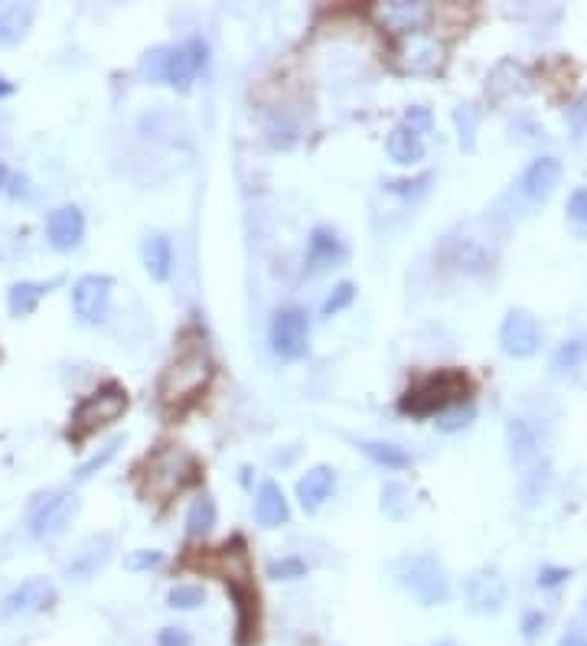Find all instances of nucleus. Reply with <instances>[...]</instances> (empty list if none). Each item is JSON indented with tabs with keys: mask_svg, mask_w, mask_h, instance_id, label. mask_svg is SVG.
<instances>
[{
	"mask_svg": "<svg viewBox=\"0 0 587 646\" xmlns=\"http://www.w3.org/2000/svg\"><path fill=\"white\" fill-rule=\"evenodd\" d=\"M353 301H356V284H353V281H340V284L333 288V294L327 297V301H323L320 314L330 320V317H336V314H343V310H346L349 304H353Z\"/></svg>",
	"mask_w": 587,
	"mask_h": 646,
	"instance_id": "obj_36",
	"label": "nucleus"
},
{
	"mask_svg": "<svg viewBox=\"0 0 587 646\" xmlns=\"http://www.w3.org/2000/svg\"><path fill=\"white\" fill-rule=\"evenodd\" d=\"M79 496L76 493H49L46 500L33 509V516H30V536L36 542H46V539H56L62 536L69 526H72V519L79 516Z\"/></svg>",
	"mask_w": 587,
	"mask_h": 646,
	"instance_id": "obj_9",
	"label": "nucleus"
},
{
	"mask_svg": "<svg viewBox=\"0 0 587 646\" xmlns=\"http://www.w3.org/2000/svg\"><path fill=\"white\" fill-rule=\"evenodd\" d=\"M568 219L578 222V226H587V186H578L568 196Z\"/></svg>",
	"mask_w": 587,
	"mask_h": 646,
	"instance_id": "obj_40",
	"label": "nucleus"
},
{
	"mask_svg": "<svg viewBox=\"0 0 587 646\" xmlns=\"http://www.w3.org/2000/svg\"><path fill=\"white\" fill-rule=\"evenodd\" d=\"M398 585L411 591L421 607H437L451 601V578L444 562L434 552H421L398 562Z\"/></svg>",
	"mask_w": 587,
	"mask_h": 646,
	"instance_id": "obj_5",
	"label": "nucleus"
},
{
	"mask_svg": "<svg viewBox=\"0 0 587 646\" xmlns=\"http://www.w3.org/2000/svg\"><path fill=\"white\" fill-rule=\"evenodd\" d=\"M157 646H193V637L183 627H164L157 633Z\"/></svg>",
	"mask_w": 587,
	"mask_h": 646,
	"instance_id": "obj_44",
	"label": "nucleus"
},
{
	"mask_svg": "<svg viewBox=\"0 0 587 646\" xmlns=\"http://www.w3.org/2000/svg\"><path fill=\"white\" fill-rule=\"evenodd\" d=\"M333 487H336V470L327 467V464H317V467H310L301 480H297V500H301V506L307 509V513H314V509H320L323 503L330 500Z\"/></svg>",
	"mask_w": 587,
	"mask_h": 646,
	"instance_id": "obj_22",
	"label": "nucleus"
},
{
	"mask_svg": "<svg viewBox=\"0 0 587 646\" xmlns=\"http://www.w3.org/2000/svg\"><path fill=\"white\" fill-rule=\"evenodd\" d=\"M124 412H128V392H124V385L105 382L102 389L85 395V399L76 405V412H72V425H69V438L85 441L89 434L108 428L111 421H118Z\"/></svg>",
	"mask_w": 587,
	"mask_h": 646,
	"instance_id": "obj_6",
	"label": "nucleus"
},
{
	"mask_svg": "<svg viewBox=\"0 0 587 646\" xmlns=\"http://www.w3.org/2000/svg\"><path fill=\"white\" fill-rule=\"evenodd\" d=\"M346 258V248L340 242V235L327 226H317L310 232V242H307V275H320L333 265H340Z\"/></svg>",
	"mask_w": 587,
	"mask_h": 646,
	"instance_id": "obj_20",
	"label": "nucleus"
},
{
	"mask_svg": "<svg viewBox=\"0 0 587 646\" xmlns=\"http://www.w3.org/2000/svg\"><path fill=\"white\" fill-rule=\"evenodd\" d=\"M506 447H509V461L522 474L539 467V454H542V444H539V434L529 425L526 418H509L506 421Z\"/></svg>",
	"mask_w": 587,
	"mask_h": 646,
	"instance_id": "obj_17",
	"label": "nucleus"
},
{
	"mask_svg": "<svg viewBox=\"0 0 587 646\" xmlns=\"http://www.w3.org/2000/svg\"><path fill=\"white\" fill-rule=\"evenodd\" d=\"M382 20L389 23V27L402 30V33H421V23L428 20V7L398 0V4H385L382 7Z\"/></svg>",
	"mask_w": 587,
	"mask_h": 646,
	"instance_id": "obj_29",
	"label": "nucleus"
},
{
	"mask_svg": "<svg viewBox=\"0 0 587 646\" xmlns=\"http://www.w3.org/2000/svg\"><path fill=\"white\" fill-rule=\"evenodd\" d=\"M255 519L265 529H278L284 526L287 519H291V506H287V496L284 490L278 487L274 480H265L258 487V496H255Z\"/></svg>",
	"mask_w": 587,
	"mask_h": 646,
	"instance_id": "obj_23",
	"label": "nucleus"
},
{
	"mask_svg": "<svg viewBox=\"0 0 587 646\" xmlns=\"http://www.w3.org/2000/svg\"><path fill=\"white\" fill-rule=\"evenodd\" d=\"M121 444H124V434H118V438H111V441H108V444L102 447V451H98V454H92L89 461H85V464H82V467L76 470V480H79V483H85V480H92V477L98 474V470H105V467H108V464H111V461H115V457H118Z\"/></svg>",
	"mask_w": 587,
	"mask_h": 646,
	"instance_id": "obj_32",
	"label": "nucleus"
},
{
	"mask_svg": "<svg viewBox=\"0 0 587 646\" xmlns=\"http://www.w3.org/2000/svg\"><path fill=\"white\" fill-rule=\"evenodd\" d=\"M480 222H467L464 229H457L454 235H447L444 242V258L454 268L467 271V275H480L493 265L496 258V242L490 235H477Z\"/></svg>",
	"mask_w": 587,
	"mask_h": 646,
	"instance_id": "obj_7",
	"label": "nucleus"
},
{
	"mask_svg": "<svg viewBox=\"0 0 587 646\" xmlns=\"http://www.w3.org/2000/svg\"><path fill=\"white\" fill-rule=\"evenodd\" d=\"M552 369H555V376H565V379L578 376L581 369H587V337L584 333L558 346L555 356H552Z\"/></svg>",
	"mask_w": 587,
	"mask_h": 646,
	"instance_id": "obj_28",
	"label": "nucleus"
},
{
	"mask_svg": "<svg viewBox=\"0 0 587 646\" xmlns=\"http://www.w3.org/2000/svg\"><path fill=\"white\" fill-rule=\"evenodd\" d=\"M470 395V379L460 369H441L415 382L411 389L398 399V412L411 418H437L441 412L454 405H464Z\"/></svg>",
	"mask_w": 587,
	"mask_h": 646,
	"instance_id": "obj_3",
	"label": "nucleus"
},
{
	"mask_svg": "<svg viewBox=\"0 0 587 646\" xmlns=\"http://www.w3.org/2000/svg\"><path fill=\"white\" fill-rule=\"evenodd\" d=\"M245 578L248 575L222 578L235 604V646H252L258 640V591Z\"/></svg>",
	"mask_w": 587,
	"mask_h": 646,
	"instance_id": "obj_12",
	"label": "nucleus"
},
{
	"mask_svg": "<svg viewBox=\"0 0 587 646\" xmlns=\"http://www.w3.org/2000/svg\"><path fill=\"white\" fill-rule=\"evenodd\" d=\"M434 646H460V643H454V640H441V643H434Z\"/></svg>",
	"mask_w": 587,
	"mask_h": 646,
	"instance_id": "obj_47",
	"label": "nucleus"
},
{
	"mask_svg": "<svg viewBox=\"0 0 587 646\" xmlns=\"http://www.w3.org/2000/svg\"><path fill=\"white\" fill-rule=\"evenodd\" d=\"M199 474H203V470H199V461L193 454H186L177 444H164L160 451L147 457L144 496H154L157 503H167L190 487V483H196Z\"/></svg>",
	"mask_w": 587,
	"mask_h": 646,
	"instance_id": "obj_4",
	"label": "nucleus"
},
{
	"mask_svg": "<svg viewBox=\"0 0 587 646\" xmlns=\"http://www.w3.org/2000/svg\"><path fill=\"white\" fill-rule=\"evenodd\" d=\"M271 350L281 359H304L310 350V320L301 307H284L271 320Z\"/></svg>",
	"mask_w": 587,
	"mask_h": 646,
	"instance_id": "obj_8",
	"label": "nucleus"
},
{
	"mask_svg": "<svg viewBox=\"0 0 587 646\" xmlns=\"http://www.w3.org/2000/svg\"><path fill=\"white\" fill-rule=\"evenodd\" d=\"M33 27L30 4H4L0 7V46H17Z\"/></svg>",
	"mask_w": 587,
	"mask_h": 646,
	"instance_id": "obj_26",
	"label": "nucleus"
},
{
	"mask_svg": "<svg viewBox=\"0 0 587 646\" xmlns=\"http://www.w3.org/2000/svg\"><path fill=\"white\" fill-rule=\"evenodd\" d=\"M558 646H587V633L574 627V630H568L565 637L558 640Z\"/></svg>",
	"mask_w": 587,
	"mask_h": 646,
	"instance_id": "obj_45",
	"label": "nucleus"
},
{
	"mask_svg": "<svg viewBox=\"0 0 587 646\" xmlns=\"http://www.w3.org/2000/svg\"><path fill=\"white\" fill-rule=\"evenodd\" d=\"M268 578L274 581H297V578H307V562L297 555H287V558H278V562L268 565Z\"/></svg>",
	"mask_w": 587,
	"mask_h": 646,
	"instance_id": "obj_38",
	"label": "nucleus"
},
{
	"mask_svg": "<svg viewBox=\"0 0 587 646\" xmlns=\"http://www.w3.org/2000/svg\"><path fill=\"white\" fill-rule=\"evenodd\" d=\"M571 578V568H558V565H545L539 571V578H535V585L539 588H558L561 581H568Z\"/></svg>",
	"mask_w": 587,
	"mask_h": 646,
	"instance_id": "obj_43",
	"label": "nucleus"
},
{
	"mask_svg": "<svg viewBox=\"0 0 587 646\" xmlns=\"http://www.w3.org/2000/svg\"><path fill=\"white\" fill-rule=\"evenodd\" d=\"M561 180V160L552 157V154H542V157H535L529 160V167L522 170V177H519V196L522 200H529L532 206H539L545 203L548 196L555 193V186Z\"/></svg>",
	"mask_w": 587,
	"mask_h": 646,
	"instance_id": "obj_14",
	"label": "nucleus"
},
{
	"mask_svg": "<svg viewBox=\"0 0 587 646\" xmlns=\"http://www.w3.org/2000/svg\"><path fill=\"white\" fill-rule=\"evenodd\" d=\"M545 624H548V617L542 611H526V617H522V637L539 640L545 633Z\"/></svg>",
	"mask_w": 587,
	"mask_h": 646,
	"instance_id": "obj_42",
	"label": "nucleus"
},
{
	"mask_svg": "<svg viewBox=\"0 0 587 646\" xmlns=\"http://www.w3.org/2000/svg\"><path fill=\"white\" fill-rule=\"evenodd\" d=\"M203 601H206V591L199 585H177L167 591V604L173 611H196Z\"/></svg>",
	"mask_w": 587,
	"mask_h": 646,
	"instance_id": "obj_35",
	"label": "nucleus"
},
{
	"mask_svg": "<svg viewBox=\"0 0 587 646\" xmlns=\"http://www.w3.org/2000/svg\"><path fill=\"white\" fill-rule=\"evenodd\" d=\"M141 262L154 281H167L173 275V245L164 232L147 235L144 245H141Z\"/></svg>",
	"mask_w": 587,
	"mask_h": 646,
	"instance_id": "obj_25",
	"label": "nucleus"
},
{
	"mask_svg": "<svg viewBox=\"0 0 587 646\" xmlns=\"http://www.w3.org/2000/svg\"><path fill=\"white\" fill-rule=\"evenodd\" d=\"M0 193H4V170H0Z\"/></svg>",
	"mask_w": 587,
	"mask_h": 646,
	"instance_id": "obj_48",
	"label": "nucleus"
},
{
	"mask_svg": "<svg viewBox=\"0 0 587 646\" xmlns=\"http://www.w3.org/2000/svg\"><path fill=\"white\" fill-rule=\"evenodd\" d=\"M111 552H115V539L102 532V536H92L79 545V552L66 562V578L69 581H89L98 571L108 565Z\"/></svg>",
	"mask_w": 587,
	"mask_h": 646,
	"instance_id": "obj_16",
	"label": "nucleus"
},
{
	"mask_svg": "<svg viewBox=\"0 0 587 646\" xmlns=\"http://www.w3.org/2000/svg\"><path fill=\"white\" fill-rule=\"evenodd\" d=\"M539 343H542L539 317L522 307H512L503 317V327H499V346H503V353L512 359H529L539 353Z\"/></svg>",
	"mask_w": 587,
	"mask_h": 646,
	"instance_id": "obj_10",
	"label": "nucleus"
},
{
	"mask_svg": "<svg viewBox=\"0 0 587 646\" xmlns=\"http://www.w3.org/2000/svg\"><path fill=\"white\" fill-rule=\"evenodd\" d=\"M216 519H219V509H216V500H212L209 493L196 496L186 509V536L190 539H203L209 536L212 529H216Z\"/></svg>",
	"mask_w": 587,
	"mask_h": 646,
	"instance_id": "obj_27",
	"label": "nucleus"
},
{
	"mask_svg": "<svg viewBox=\"0 0 587 646\" xmlns=\"http://www.w3.org/2000/svg\"><path fill=\"white\" fill-rule=\"evenodd\" d=\"M568 121H571V131H574V138H584L587 134V92L574 102V108H568Z\"/></svg>",
	"mask_w": 587,
	"mask_h": 646,
	"instance_id": "obj_41",
	"label": "nucleus"
},
{
	"mask_svg": "<svg viewBox=\"0 0 587 646\" xmlns=\"http://www.w3.org/2000/svg\"><path fill=\"white\" fill-rule=\"evenodd\" d=\"M115 278L111 275H82L72 284V310L82 323H102L111 307Z\"/></svg>",
	"mask_w": 587,
	"mask_h": 646,
	"instance_id": "obj_11",
	"label": "nucleus"
},
{
	"mask_svg": "<svg viewBox=\"0 0 587 646\" xmlns=\"http://www.w3.org/2000/svg\"><path fill=\"white\" fill-rule=\"evenodd\" d=\"M56 284H59V278H53V281H17V284H10V291H7L10 314H14L17 320L30 317L33 310L40 307L43 297L56 288Z\"/></svg>",
	"mask_w": 587,
	"mask_h": 646,
	"instance_id": "obj_24",
	"label": "nucleus"
},
{
	"mask_svg": "<svg viewBox=\"0 0 587 646\" xmlns=\"http://www.w3.org/2000/svg\"><path fill=\"white\" fill-rule=\"evenodd\" d=\"M382 513L389 519H405L411 513V490L405 483H385L382 487Z\"/></svg>",
	"mask_w": 587,
	"mask_h": 646,
	"instance_id": "obj_31",
	"label": "nucleus"
},
{
	"mask_svg": "<svg viewBox=\"0 0 587 646\" xmlns=\"http://www.w3.org/2000/svg\"><path fill=\"white\" fill-rule=\"evenodd\" d=\"M356 447L369 457L372 464H379L385 470H405V467H411V454L405 451V447L392 444V441H359Z\"/></svg>",
	"mask_w": 587,
	"mask_h": 646,
	"instance_id": "obj_30",
	"label": "nucleus"
},
{
	"mask_svg": "<svg viewBox=\"0 0 587 646\" xmlns=\"http://www.w3.org/2000/svg\"><path fill=\"white\" fill-rule=\"evenodd\" d=\"M10 92H14V89H10V85H7L4 79H0V98H4V95H10Z\"/></svg>",
	"mask_w": 587,
	"mask_h": 646,
	"instance_id": "obj_46",
	"label": "nucleus"
},
{
	"mask_svg": "<svg viewBox=\"0 0 587 646\" xmlns=\"http://www.w3.org/2000/svg\"><path fill=\"white\" fill-rule=\"evenodd\" d=\"M444 62V46L428 33H408L398 49V66L405 72H434Z\"/></svg>",
	"mask_w": 587,
	"mask_h": 646,
	"instance_id": "obj_19",
	"label": "nucleus"
},
{
	"mask_svg": "<svg viewBox=\"0 0 587 646\" xmlns=\"http://www.w3.org/2000/svg\"><path fill=\"white\" fill-rule=\"evenodd\" d=\"M46 239L49 245L56 248V252H72V248H79L82 239H85V216L79 206H59L49 213L46 219Z\"/></svg>",
	"mask_w": 587,
	"mask_h": 646,
	"instance_id": "obj_18",
	"label": "nucleus"
},
{
	"mask_svg": "<svg viewBox=\"0 0 587 646\" xmlns=\"http://www.w3.org/2000/svg\"><path fill=\"white\" fill-rule=\"evenodd\" d=\"M431 183H434V173H421L415 180H389L385 183V193L402 196V200H421L431 190Z\"/></svg>",
	"mask_w": 587,
	"mask_h": 646,
	"instance_id": "obj_33",
	"label": "nucleus"
},
{
	"mask_svg": "<svg viewBox=\"0 0 587 646\" xmlns=\"http://www.w3.org/2000/svg\"><path fill=\"white\" fill-rule=\"evenodd\" d=\"M454 124L460 131V144H464V151H473V134H477L480 111L473 105H460V108H454Z\"/></svg>",
	"mask_w": 587,
	"mask_h": 646,
	"instance_id": "obj_37",
	"label": "nucleus"
},
{
	"mask_svg": "<svg viewBox=\"0 0 587 646\" xmlns=\"http://www.w3.org/2000/svg\"><path fill=\"white\" fill-rule=\"evenodd\" d=\"M203 69H206V43L199 36L180 46H157L141 59V76L147 82H164L177 92H190Z\"/></svg>",
	"mask_w": 587,
	"mask_h": 646,
	"instance_id": "obj_2",
	"label": "nucleus"
},
{
	"mask_svg": "<svg viewBox=\"0 0 587 646\" xmlns=\"http://www.w3.org/2000/svg\"><path fill=\"white\" fill-rule=\"evenodd\" d=\"M473 418H477V408H473V405L467 402V405H454V408H447V412H441V415H437L434 425L441 428V431H447V434H454V431L470 428Z\"/></svg>",
	"mask_w": 587,
	"mask_h": 646,
	"instance_id": "obj_34",
	"label": "nucleus"
},
{
	"mask_svg": "<svg viewBox=\"0 0 587 646\" xmlns=\"http://www.w3.org/2000/svg\"><path fill=\"white\" fill-rule=\"evenodd\" d=\"M385 151H389V157L395 160V164H402V167H415L424 160V154H428V147H424V134L415 128V124H395L392 134L385 138Z\"/></svg>",
	"mask_w": 587,
	"mask_h": 646,
	"instance_id": "obj_21",
	"label": "nucleus"
},
{
	"mask_svg": "<svg viewBox=\"0 0 587 646\" xmlns=\"http://www.w3.org/2000/svg\"><path fill=\"white\" fill-rule=\"evenodd\" d=\"M212 376H216V363H212L206 343L183 340L177 356L170 359V366L160 376V405L177 408V412L193 405L209 389Z\"/></svg>",
	"mask_w": 587,
	"mask_h": 646,
	"instance_id": "obj_1",
	"label": "nucleus"
},
{
	"mask_svg": "<svg viewBox=\"0 0 587 646\" xmlns=\"http://www.w3.org/2000/svg\"><path fill=\"white\" fill-rule=\"evenodd\" d=\"M506 578L499 575L496 568H477L473 575L467 578V604H470V611L473 614H496V611H503V604H506Z\"/></svg>",
	"mask_w": 587,
	"mask_h": 646,
	"instance_id": "obj_13",
	"label": "nucleus"
},
{
	"mask_svg": "<svg viewBox=\"0 0 587 646\" xmlns=\"http://www.w3.org/2000/svg\"><path fill=\"white\" fill-rule=\"evenodd\" d=\"M56 601V588L49 578H27L20 581L0 604V617H27L36 611H46L49 604Z\"/></svg>",
	"mask_w": 587,
	"mask_h": 646,
	"instance_id": "obj_15",
	"label": "nucleus"
},
{
	"mask_svg": "<svg viewBox=\"0 0 587 646\" xmlns=\"http://www.w3.org/2000/svg\"><path fill=\"white\" fill-rule=\"evenodd\" d=\"M124 565H128L131 571H151V568L164 565V552H157V549H137V552H131L128 558H124Z\"/></svg>",
	"mask_w": 587,
	"mask_h": 646,
	"instance_id": "obj_39",
	"label": "nucleus"
}]
</instances>
